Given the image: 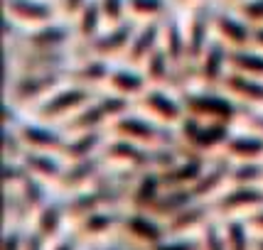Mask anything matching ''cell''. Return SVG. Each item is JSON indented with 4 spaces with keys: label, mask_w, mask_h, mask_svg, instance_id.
I'll list each match as a JSON object with an SVG mask.
<instances>
[{
    "label": "cell",
    "mask_w": 263,
    "mask_h": 250,
    "mask_svg": "<svg viewBox=\"0 0 263 250\" xmlns=\"http://www.w3.org/2000/svg\"><path fill=\"white\" fill-rule=\"evenodd\" d=\"M253 226L261 228V231H263V209H258V211L253 214Z\"/></svg>",
    "instance_id": "cell-36"
},
{
    "label": "cell",
    "mask_w": 263,
    "mask_h": 250,
    "mask_svg": "<svg viewBox=\"0 0 263 250\" xmlns=\"http://www.w3.org/2000/svg\"><path fill=\"white\" fill-rule=\"evenodd\" d=\"M224 157L227 162H263V137L243 130V133H231L227 145H224Z\"/></svg>",
    "instance_id": "cell-16"
},
{
    "label": "cell",
    "mask_w": 263,
    "mask_h": 250,
    "mask_svg": "<svg viewBox=\"0 0 263 250\" xmlns=\"http://www.w3.org/2000/svg\"><path fill=\"white\" fill-rule=\"evenodd\" d=\"M184 113L202 123H221L231 125L241 118V106L234 103L224 91L214 89H195L182 96Z\"/></svg>",
    "instance_id": "cell-1"
},
{
    "label": "cell",
    "mask_w": 263,
    "mask_h": 250,
    "mask_svg": "<svg viewBox=\"0 0 263 250\" xmlns=\"http://www.w3.org/2000/svg\"><path fill=\"white\" fill-rule=\"evenodd\" d=\"M251 47H256V49H261V52H263V27H253Z\"/></svg>",
    "instance_id": "cell-35"
},
{
    "label": "cell",
    "mask_w": 263,
    "mask_h": 250,
    "mask_svg": "<svg viewBox=\"0 0 263 250\" xmlns=\"http://www.w3.org/2000/svg\"><path fill=\"white\" fill-rule=\"evenodd\" d=\"M17 133L27 152H62L64 148V137L59 135L49 123L40 120V123H17Z\"/></svg>",
    "instance_id": "cell-12"
},
{
    "label": "cell",
    "mask_w": 263,
    "mask_h": 250,
    "mask_svg": "<svg viewBox=\"0 0 263 250\" xmlns=\"http://www.w3.org/2000/svg\"><path fill=\"white\" fill-rule=\"evenodd\" d=\"M5 17L27 32L54 23L59 5H54V0H5Z\"/></svg>",
    "instance_id": "cell-7"
},
{
    "label": "cell",
    "mask_w": 263,
    "mask_h": 250,
    "mask_svg": "<svg viewBox=\"0 0 263 250\" xmlns=\"http://www.w3.org/2000/svg\"><path fill=\"white\" fill-rule=\"evenodd\" d=\"M212 20H214V5L212 3L197 5L190 10V17L184 23V27H187V64L184 67H195L199 57L206 52V47L214 42Z\"/></svg>",
    "instance_id": "cell-5"
},
{
    "label": "cell",
    "mask_w": 263,
    "mask_h": 250,
    "mask_svg": "<svg viewBox=\"0 0 263 250\" xmlns=\"http://www.w3.org/2000/svg\"><path fill=\"white\" fill-rule=\"evenodd\" d=\"M227 245L229 250H246L249 245V236H246V226L241 223V221H229V226H227Z\"/></svg>",
    "instance_id": "cell-32"
},
{
    "label": "cell",
    "mask_w": 263,
    "mask_h": 250,
    "mask_svg": "<svg viewBox=\"0 0 263 250\" xmlns=\"http://www.w3.org/2000/svg\"><path fill=\"white\" fill-rule=\"evenodd\" d=\"M67 76V71H47V74H20L17 79H10L8 98L15 108H20L25 103H42L62 86V79Z\"/></svg>",
    "instance_id": "cell-4"
},
{
    "label": "cell",
    "mask_w": 263,
    "mask_h": 250,
    "mask_svg": "<svg viewBox=\"0 0 263 250\" xmlns=\"http://www.w3.org/2000/svg\"><path fill=\"white\" fill-rule=\"evenodd\" d=\"M140 106L150 120L165 125V128H175L184 120V103L182 96H172L165 86H150L148 91L140 96Z\"/></svg>",
    "instance_id": "cell-6"
},
{
    "label": "cell",
    "mask_w": 263,
    "mask_h": 250,
    "mask_svg": "<svg viewBox=\"0 0 263 250\" xmlns=\"http://www.w3.org/2000/svg\"><path fill=\"white\" fill-rule=\"evenodd\" d=\"M101 15L106 20V27L111 25H121L128 20V0H96Z\"/></svg>",
    "instance_id": "cell-28"
},
{
    "label": "cell",
    "mask_w": 263,
    "mask_h": 250,
    "mask_svg": "<svg viewBox=\"0 0 263 250\" xmlns=\"http://www.w3.org/2000/svg\"><path fill=\"white\" fill-rule=\"evenodd\" d=\"M160 32H162V20L160 23H145L138 25L130 47L126 52V59L130 67H143L158 49H160Z\"/></svg>",
    "instance_id": "cell-14"
},
{
    "label": "cell",
    "mask_w": 263,
    "mask_h": 250,
    "mask_svg": "<svg viewBox=\"0 0 263 250\" xmlns=\"http://www.w3.org/2000/svg\"><path fill=\"white\" fill-rule=\"evenodd\" d=\"M172 12L170 0H128V20L136 25L160 23Z\"/></svg>",
    "instance_id": "cell-23"
},
{
    "label": "cell",
    "mask_w": 263,
    "mask_h": 250,
    "mask_svg": "<svg viewBox=\"0 0 263 250\" xmlns=\"http://www.w3.org/2000/svg\"><path fill=\"white\" fill-rule=\"evenodd\" d=\"M93 98H96V91H91V89L79 86V84H64V86H59L57 91L49 93L45 101L40 103L37 118L45 120V123H52V120H59V118H69L71 120Z\"/></svg>",
    "instance_id": "cell-3"
},
{
    "label": "cell",
    "mask_w": 263,
    "mask_h": 250,
    "mask_svg": "<svg viewBox=\"0 0 263 250\" xmlns=\"http://www.w3.org/2000/svg\"><path fill=\"white\" fill-rule=\"evenodd\" d=\"M91 0H57L59 15H64V20H74Z\"/></svg>",
    "instance_id": "cell-33"
},
{
    "label": "cell",
    "mask_w": 263,
    "mask_h": 250,
    "mask_svg": "<svg viewBox=\"0 0 263 250\" xmlns=\"http://www.w3.org/2000/svg\"><path fill=\"white\" fill-rule=\"evenodd\" d=\"M258 243H261V250H263V240H258Z\"/></svg>",
    "instance_id": "cell-38"
},
{
    "label": "cell",
    "mask_w": 263,
    "mask_h": 250,
    "mask_svg": "<svg viewBox=\"0 0 263 250\" xmlns=\"http://www.w3.org/2000/svg\"><path fill=\"white\" fill-rule=\"evenodd\" d=\"M99 148H101V135H99V130H93V133H74V135L64 142L62 157L67 159V162L91 159L93 155L99 152Z\"/></svg>",
    "instance_id": "cell-22"
},
{
    "label": "cell",
    "mask_w": 263,
    "mask_h": 250,
    "mask_svg": "<svg viewBox=\"0 0 263 250\" xmlns=\"http://www.w3.org/2000/svg\"><path fill=\"white\" fill-rule=\"evenodd\" d=\"M126 228L130 231V236H136L143 243H160L162 228L158 226V221L153 218L148 211H136L126 218Z\"/></svg>",
    "instance_id": "cell-26"
},
{
    "label": "cell",
    "mask_w": 263,
    "mask_h": 250,
    "mask_svg": "<svg viewBox=\"0 0 263 250\" xmlns=\"http://www.w3.org/2000/svg\"><path fill=\"white\" fill-rule=\"evenodd\" d=\"M231 135V125L221 123H202L190 115H184V120L177 125V142L182 150L192 155H206L212 150H219L227 145Z\"/></svg>",
    "instance_id": "cell-2"
},
{
    "label": "cell",
    "mask_w": 263,
    "mask_h": 250,
    "mask_svg": "<svg viewBox=\"0 0 263 250\" xmlns=\"http://www.w3.org/2000/svg\"><path fill=\"white\" fill-rule=\"evenodd\" d=\"M71 27H74V37H77V39H81L86 47L91 45L93 39L106 30V20H103L99 3L91 0V3H89V5L71 20Z\"/></svg>",
    "instance_id": "cell-21"
},
{
    "label": "cell",
    "mask_w": 263,
    "mask_h": 250,
    "mask_svg": "<svg viewBox=\"0 0 263 250\" xmlns=\"http://www.w3.org/2000/svg\"><path fill=\"white\" fill-rule=\"evenodd\" d=\"M111 69L114 67H108V59L89 57L84 59L81 64H77L74 69H69L67 76L71 79V84H79V86H86V89L93 91L99 84H108Z\"/></svg>",
    "instance_id": "cell-20"
},
{
    "label": "cell",
    "mask_w": 263,
    "mask_h": 250,
    "mask_svg": "<svg viewBox=\"0 0 263 250\" xmlns=\"http://www.w3.org/2000/svg\"><path fill=\"white\" fill-rule=\"evenodd\" d=\"M212 27H214V39L221 42L229 52L234 49H243V47H251L253 39V27L239 12L227 10V8H214V20H212Z\"/></svg>",
    "instance_id": "cell-8"
},
{
    "label": "cell",
    "mask_w": 263,
    "mask_h": 250,
    "mask_svg": "<svg viewBox=\"0 0 263 250\" xmlns=\"http://www.w3.org/2000/svg\"><path fill=\"white\" fill-rule=\"evenodd\" d=\"M143 74H145V79H148L150 86H167L170 79L177 74V64L162 52V47H160V49L143 64Z\"/></svg>",
    "instance_id": "cell-25"
},
{
    "label": "cell",
    "mask_w": 263,
    "mask_h": 250,
    "mask_svg": "<svg viewBox=\"0 0 263 250\" xmlns=\"http://www.w3.org/2000/svg\"><path fill=\"white\" fill-rule=\"evenodd\" d=\"M160 47L175 64H187V27L175 12V8L167 17H162Z\"/></svg>",
    "instance_id": "cell-15"
},
{
    "label": "cell",
    "mask_w": 263,
    "mask_h": 250,
    "mask_svg": "<svg viewBox=\"0 0 263 250\" xmlns=\"http://www.w3.org/2000/svg\"><path fill=\"white\" fill-rule=\"evenodd\" d=\"M221 214H236L243 209H263V184H231V189L219 199Z\"/></svg>",
    "instance_id": "cell-17"
},
{
    "label": "cell",
    "mask_w": 263,
    "mask_h": 250,
    "mask_svg": "<svg viewBox=\"0 0 263 250\" xmlns=\"http://www.w3.org/2000/svg\"><path fill=\"white\" fill-rule=\"evenodd\" d=\"M221 91L241 108H263V79L229 71V76L221 84Z\"/></svg>",
    "instance_id": "cell-13"
},
{
    "label": "cell",
    "mask_w": 263,
    "mask_h": 250,
    "mask_svg": "<svg viewBox=\"0 0 263 250\" xmlns=\"http://www.w3.org/2000/svg\"><path fill=\"white\" fill-rule=\"evenodd\" d=\"M71 39H77L74 27L69 23H59V20L42 25L37 30H27L23 34L25 49H40V52H62L69 47Z\"/></svg>",
    "instance_id": "cell-10"
},
{
    "label": "cell",
    "mask_w": 263,
    "mask_h": 250,
    "mask_svg": "<svg viewBox=\"0 0 263 250\" xmlns=\"http://www.w3.org/2000/svg\"><path fill=\"white\" fill-rule=\"evenodd\" d=\"M138 25L133 20H126L121 25H111L106 27L91 45L86 47L89 49V57H101V59H111L116 54H126L128 47H130V39H133V32H136Z\"/></svg>",
    "instance_id": "cell-11"
},
{
    "label": "cell",
    "mask_w": 263,
    "mask_h": 250,
    "mask_svg": "<svg viewBox=\"0 0 263 250\" xmlns=\"http://www.w3.org/2000/svg\"><path fill=\"white\" fill-rule=\"evenodd\" d=\"M234 10L239 12L251 27H263V0H243Z\"/></svg>",
    "instance_id": "cell-29"
},
{
    "label": "cell",
    "mask_w": 263,
    "mask_h": 250,
    "mask_svg": "<svg viewBox=\"0 0 263 250\" xmlns=\"http://www.w3.org/2000/svg\"><path fill=\"white\" fill-rule=\"evenodd\" d=\"M108 91L116 96H123V98H140L143 93L150 89L145 74H140L138 67H114L111 69V76H108Z\"/></svg>",
    "instance_id": "cell-19"
},
{
    "label": "cell",
    "mask_w": 263,
    "mask_h": 250,
    "mask_svg": "<svg viewBox=\"0 0 263 250\" xmlns=\"http://www.w3.org/2000/svg\"><path fill=\"white\" fill-rule=\"evenodd\" d=\"M172 8H187V10H192V8H197V5H204V3H209V0H170Z\"/></svg>",
    "instance_id": "cell-34"
},
{
    "label": "cell",
    "mask_w": 263,
    "mask_h": 250,
    "mask_svg": "<svg viewBox=\"0 0 263 250\" xmlns=\"http://www.w3.org/2000/svg\"><path fill=\"white\" fill-rule=\"evenodd\" d=\"M221 3H229V5H234V8H236V5H241L243 0H221Z\"/></svg>",
    "instance_id": "cell-37"
},
{
    "label": "cell",
    "mask_w": 263,
    "mask_h": 250,
    "mask_svg": "<svg viewBox=\"0 0 263 250\" xmlns=\"http://www.w3.org/2000/svg\"><path fill=\"white\" fill-rule=\"evenodd\" d=\"M62 218V211H59L57 204H45L40 206V226H37V231H42V233H54L57 231V221Z\"/></svg>",
    "instance_id": "cell-31"
},
{
    "label": "cell",
    "mask_w": 263,
    "mask_h": 250,
    "mask_svg": "<svg viewBox=\"0 0 263 250\" xmlns=\"http://www.w3.org/2000/svg\"><path fill=\"white\" fill-rule=\"evenodd\" d=\"M229 49L214 39L195 64V74L199 76V84L204 89H217L229 76Z\"/></svg>",
    "instance_id": "cell-9"
},
{
    "label": "cell",
    "mask_w": 263,
    "mask_h": 250,
    "mask_svg": "<svg viewBox=\"0 0 263 250\" xmlns=\"http://www.w3.org/2000/svg\"><path fill=\"white\" fill-rule=\"evenodd\" d=\"M114 226V216L111 214H106V211H93L89 216H84L81 221V228L86 231V233H103V231H108V228Z\"/></svg>",
    "instance_id": "cell-30"
},
{
    "label": "cell",
    "mask_w": 263,
    "mask_h": 250,
    "mask_svg": "<svg viewBox=\"0 0 263 250\" xmlns=\"http://www.w3.org/2000/svg\"><path fill=\"white\" fill-rule=\"evenodd\" d=\"M62 152H25L23 157V164L27 174L40 179L42 184H49V182H62L64 177V162L59 157Z\"/></svg>",
    "instance_id": "cell-18"
},
{
    "label": "cell",
    "mask_w": 263,
    "mask_h": 250,
    "mask_svg": "<svg viewBox=\"0 0 263 250\" xmlns=\"http://www.w3.org/2000/svg\"><path fill=\"white\" fill-rule=\"evenodd\" d=\"M99 164L96 159H79V162H69L67 170H64V177H62V184L69 186V189H77V186H84V184H91L96 172H99Z\"/></svg>",
    "instance_id": "cell-27"
},
{
    "label": "cell",
    "mask_w": 263,
    "mask_h": 250,
    "mask_svg": "<svg viewBox=\"0 0 263 250\" xmlns=\"http://www.w3.org/2000/svg\"><path fill=\"white\" fill-rule=\"evenodd\" d=\"M229 69L234 74L263 79V52L256 47H243L229 52Z\"/></svg>",
    "instance_id": "cell-24"
}]
</instances>
